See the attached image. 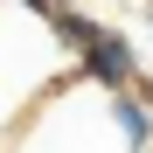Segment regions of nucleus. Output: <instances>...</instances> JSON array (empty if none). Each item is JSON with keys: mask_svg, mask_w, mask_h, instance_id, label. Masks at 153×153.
<instances>
[{"mask_svg": "<svg viewBox=\"0 0 153 153\" xmlns=\"http://www.w3.org/2000/svg\"><path fill=\"white\" fill-rule=\"evenodd\" d=\"M146 21H153V7H146Z\"/></svg>", "mask_w": 153, "mask_h": 153, "instance_id": "obj_4", "label": "nucleus"}, {"mask_svg": "<svg viewBox=\"0 0 153 153\" xmlns=\"http://www.w3.org/2000/svg\"><path fill=\"white\" fill-rule=\"evenodd\" d=\"M49 35H56V49L70 56L76 76H91V84H105V91H125V84L146 76L139 42L125 28H111V21L84 14V7H56V14H49Z\"/></svg>", "mask_w": 153, "mask_h": 153, "instance_id": "obj_2", "label": "nucleus"}, {"mask_svg": "<svg viewBox=\"0 0 153 153\" xmlns=\"http://www.w3.org/2000/svg\"><path fill=\"white\" fill-rule=\"evenodd\" d=\"M14 7H28V14H42V21H49L56 7H70V0H14Z\"/></svg>", "mask_w": 153, "mask_h": 153, "instance_id": "obj_3", "label": "nucleus"}, {"mask_svg": "<svg viewBox=\"0 0 153 153\" xmlns=\"http://www.w3.org/2000/svg\"><path fill=\"white\" fill-rule=\"evenodd\" d=\"M146 7H153V0H146Z\"/></svg>", "mask_w": 153, "mask_h": 153, "instance_id": "obj_5", "label": "nucleus"}, {"mask_svg": "<svg viewBox=\"0 0 153 153\" xmlns=\"http://www.w3.org/2000/svg\"><path fill=\"white\" fill-rule=\"evenodd\" d=\"M7 153H153V76L105 91L91 76L63 70L28 105Z\"/></svg>", "mask_w": 153, "mask_h": 153, "instance_id": "obj_1", "label": "nucleus"}]
</instances>
